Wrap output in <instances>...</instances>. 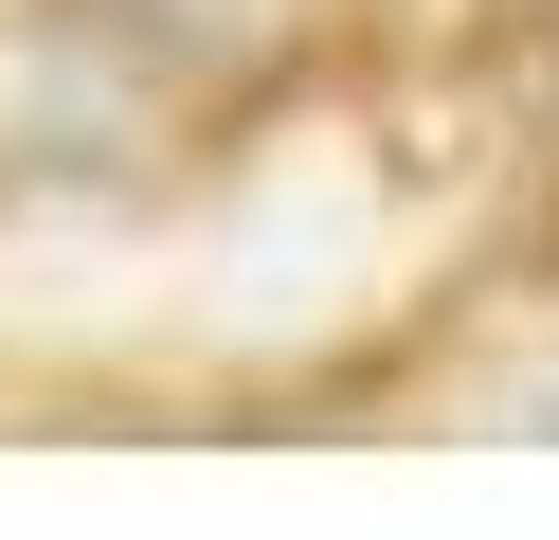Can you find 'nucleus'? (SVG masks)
I'll return each instance as SVG.
<instances>
[{
    "instance_id": "obj_1",
    "label": "nucleus",
    "mask_w": 559,
    "mask_h": 540,
    "mask_svg": "<svg viewBox=\"0 0 559 540\" xmlns=\"http://www.w3.org/2000/svg\"><path fill=\"white\" fill-rule=\"evenodd\" d=\"M127 19H145L163 55H199V72H217V55H271V36H289V0H127Z\"/></svg>"
}]
</instances>
